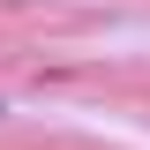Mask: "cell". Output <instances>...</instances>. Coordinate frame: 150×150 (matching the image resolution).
Returning a JSON list of instances; mask_svg holds the SVG:
<instances>
[{
  "label": "cell",
  "instance_id": "1",
  "mask_svg": "<svg viewBox=\"0 0 150 150\" xmlns=\"http://www.w3.org/2000/svg\"><path fill=\"white\" fill-rule=\"evenodd\" d=\"M0 112H8V105H0Z\"/></svg>",
  "mask_w": 150,
  "mask_h": 150
}]
</instances>
